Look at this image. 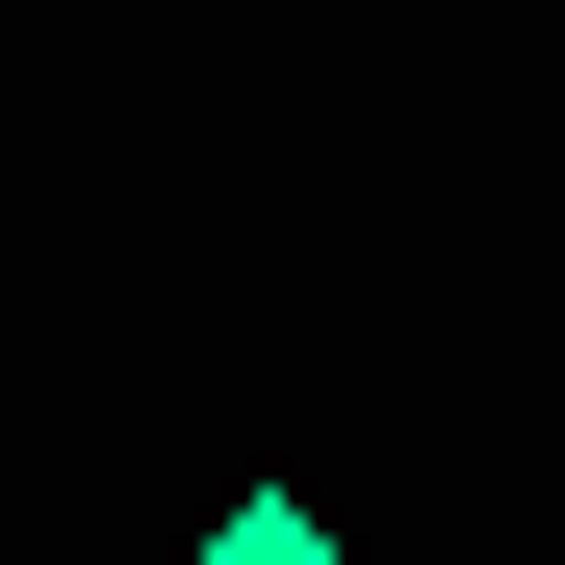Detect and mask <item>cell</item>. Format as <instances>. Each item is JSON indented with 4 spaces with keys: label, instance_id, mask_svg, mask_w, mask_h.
I'll return each mask as SVG.
<instances>
[{
    "label": "cell",
    "instance_id": "cell-1",
    "mask_svg": "<svg viewBox=\"0 0 565 565\" xmlns=\"http://www.w3.org/2000/svg\"><path fill=\"white\" fill-rule=\"evenodd\" d=\"M206 565H334V514H309V489H257V514H206Z\"/></svg>",
    "mask_w": 565,
    "mask_h": 565
}]
</instances>
